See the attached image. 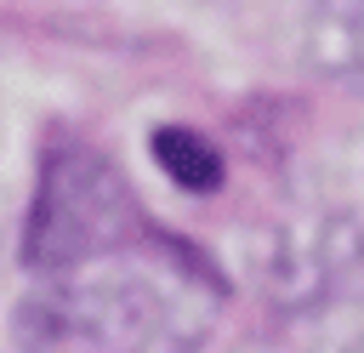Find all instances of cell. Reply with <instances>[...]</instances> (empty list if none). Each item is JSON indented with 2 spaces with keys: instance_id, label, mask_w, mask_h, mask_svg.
I'll list each match as a JSON object with an SVG mask.
<instances>
[{
  "instance_id": "6da1fadb",
  "label": "cell",
  "mask_w": 364,
  "mask_h": 353,
  "mask_svg": "<svg viewBox=\"0 0 364 353\" xmlns=\"http://www.w3.org/2000/svg\"><path fill=\"white\" fill-rule=\"evenodd\" d=\"M57 307H63V325L91 336L97 347L108 353H154L159 342H188L176 330L182 313L199 319V296L188 290V279L171 268L165 279H154L142 268V256H119L108 268H74L63 273V290H57Z\"/></svg>"
},
{
  "instance_id": "7a4b0ae2",
  "label": "cell",
  "mask_w": 364,
  "mask_h": 353,
  "mask_svg": "<svg viewBox=\"0 0 364 353\" xmlns=\"http://www.w3.org/2000/svg\"><path fill=\"white\" fill-rule=\"evenodd\" d=\"M125 233H131V199L119 176L91 148L51 154L28 216V262L46 273H74L91 256L114 251Z\"/></svg>"
},
{
  "instance_id": "3957f363",
  "label": "cell",
  "mask_w": 364,
  "mask_h": 353,
  "mask_svg": "<svg viewBox=\"0 0 364 353\" xmlns=\"http://www.w3.org/2000/svg\"><path fill=\"white\" fill-rule=\"evenodd\" d=\"M148 148H154V159L171 171V182H176V188L205 194V188H216V182H222V154H216L199 131H188V125H159Z\"/></svg>"
},
{
  "instance_id": "277c9868",
  "label": "cell",
  "mask_w": 364,
  "mask_h": 353,
  "mask_svg": "<svg viewBox=\"0 0 364 353\" xmlns=\"http://www.w3.org/2000/svg\"><path fill=\"white\" fill-rule=\"evenodd\" d=\"M324 23H330V34H318L324 57H330L341 74H358V80H364V11H358V6L324 11Z\"/></svg>"
}]
</instances>
